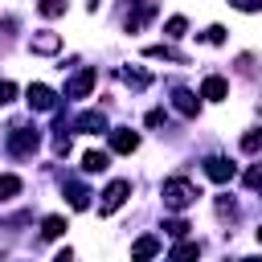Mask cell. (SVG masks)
I'll return each instance as SVG.
<instances>
[{
    "label": "cell",
    "mask_w": 262,
    "mask_h": 262,
    "mask_svg": "<svg viewBox=\"0 0 262 262\" xmlns=\"http://www.w3.org/2000/svg\"><path fill=\"white\" fill-rule=\"evenodd\" d=\"M233 8H242V12H258L262 8V0H229Z\"/></svg>",
    "instance_id": "83f0119b"
},
{
    "label": "cell",
    "mask_w": 262,
    "mask_h": 262,
    "mask_svg": "<svg viewBox=\"0 0 262 262\" xmlns=\"http://www.w3.org/2000/svg\"><path fill=\"white\" fill-rule=\"evenodd\" d=\"M127 192H131V184H127V180H111V184L102 188V201H98V213H102V217H111V213H115V209H119V205L127 201Z\"/></svg>",
    "instance_id": "3957f363"
},
{
    "label": "cell",
    "mask_w": 262,
    "mask_h": 262,
    "mask_svg": "<svg viewBox=\"0 0 262 262\" xmlns=\"http://www.w3.org/2000/svg\"><path fill=\"white\" fill-rule=\"evenodd\" d=\"M139 147V135L131 131V127H115L111 131V151H119V156H131Z\"/></svg>",
    "instance_id": "8992f818"
},
{
    "label": "cell",
    "mask_w": 262,
    "mask_h": 262,
    "mask_svg": "<svg viewBox=\"0 0 262 262\" xmlns=\"http://www.w3.org/2000/svg\"><path fill=\"white\" fill-rule=\"evenodd\" d=\"M217 213H221V217H233L237 209H233V201H225V196H221V201H217Z\"/></svg>",
    "instance_id": "f1b7e54d"
},
{
    "label": "cell",
    "mask_w": 262,
    "mask_h": 262,
    "mask_svg": "<svg viewBox=\"0 0 262 262\" xmlns=\"http://www.w3.org/2000/svg\"><path fill=\"white\" fill-rule=\"evenodd\" d=\"M12 29H16V20H12V16H0V37H8Z\"/></svg>",
    "instance_id": "f546056e"
},
{
    "label": "cell",
    "mask_w": 262,
    "mask_h": 262,
    "mask_svg": "<svg viewBox=\"0 0 262 262\" xmlns=\"http://www.w3.org/2000/svg\"><path fill=\"white\" fill-rule=\"evenodd\" d=\"M205 41L221 45V41H225V29H221V25H209V29H205Z\"/></svg>",
    "instance_id": "4316f807"
},
{
    "label": "cell",
    "mask_w": 262,
    "mask_h": 262,
    "mask_svg": "<svg viewBox=\"0 0 262 262\" xmlns=\"http://www.w3.org/2000/svg\"><path fill=\"white\" fill-rule=\"evenodd\" d=\"M151 16H156V0H135V12L127 16V33H139Z\"/></svg>",
    "instance_id": "ba28073f"
},
{
    "label": "cell",
    "mask_w": 262,
    "mask_h": 262,
    "mask_svg": "<svg viewBox=\"0 0 262 262\" xmlns=\"http://www.w3.org/2000/svg\"><path fill=\"white\" fill-rule=\"evenodd\" d=\"M246 188H262V164H254V168L246 172Z\"/></svg>",
    "instance_id": "d4e9b609"
},
{
    "label": "cell",
    "mask_w": 262,
    "mask_h": 262,
    "mask_svg": "<svg viewBox=\"0 0 262 262\" xmlns=\"http://www.w3.org/2000/svg\"><path fill=\"white\" fill-rule=\"evenodd\" d=\"M29 49H33V53H57V49H61V37H57L53 29H41V33H33Z\"/></svg>",
    "instance_id": "9c48e42d"
},
{
    "label": "cell",
    "mask_w": 262,
    "mask_h": 262,
    "mask_svg": "<svg viewBox=\"0 0 262 262\" xmlns=\"http://www.w3.org/2000/svg\"><path fill=\"white\" fill-rule=\"evenodd\" d=\"M143 53H147V57H164V61H180V66L188 61V57H184L180 49H172V45H147Z\"/></svg>",
    "instance_id": "9a60e30c"
},
{
    "label": "cell",
    "mask_w": 262,
    "mask_h": 262,
    "mask_svg": "<svg viewBox=\"0 0 262 262\" xmlns=\"http://www.w3.org/2000/svg\"><path fill=\"white\" fill-rule=\"evenodd\" d=\"M53 262H74V254H70V250H61V254H57Z\"/></svg>",
    "instance_id": "1f68e13d"
},
{
    "label": "cell",
    "mask_w": 262,
    "mask_h": 262,
    "mask_svg": "<svg viewBox=\"0 0 262 262\" xmlns=\"http://www.w3.org/2000/svg\"><path fill=\"white\" fill-rule=\"evenodd\" d=\"M164 123V111H147V127H160Z\"/></svg>",
    "instance_id": "4dcf8cb0"
},
{
    "label": "cell",
    "mask_w": 262,
    "mask_h": 262,
    "mask_svg": "<svg viewBox=\"0 0 262 262\" xmlns=\"http://www.w3.org/2000/svg\"><path fill=\"white\" fill-rule=\"evenodd\" d=\"M242 151H262V131H246L242 135Z\"/></svg>",
    "instance_id": "603a6c76"
},
{
    "label": "cell",
    "mask_w": 262,
    "mask_h": 262,
    "mask_svg": "<svg viewBox=\"0 0 262 262\" xmlns=\"http://www.w3.org/2000/svg\"><path fill=\"white\" fill-rule=\"evenodd\" d=\"M156 254H160V237H151V233H143V237L131 246V258H135V262H151Z\"/></svg>",
    "instance_id": "8fae6325"
},
{
    "label": "cell",
    "mask_w": 262,
    "mask_h": 262,
    "mask_svg": "<svg viewBox=\"0 0 262 262\" xmlns=\"http://www.w3.org/2000/svg\"><path fill=\"white\" fill-rule=\"evenodd\" d=\"M25 98H29L33 111H53V106H57V94H53L45 82H33V86L25 90Z\"/></svg>",
    "instance_id": "277c9868"
},
{
    "label": "cell",
    "mask_w": 262,
    "mask_h": 262,
    "mask_svg": "<svg viewBox=\"0 0 262 262\" xmlns=\"http://www.w3.org/2000/svg\"><path fill=\"white\" fill-rule=\"evenodd\" d=\"M119 74H123V82H127V86H135V90L151 86V74H143V70H131V66H123Z\"/></svg>",
    "instance_id": "2e32d148"
},
{
    "label": "cell",
    "mask_w": 262,
    "mask_h": 262,
    "mask_svg": "<svg viewBox=\"0 0 262 262\" xmlns=\"http://www.w3.org/2000/svg\"><path fill=\"white\" fill-rule=\"evenodd\" d=\"M37 147H41V131L37 127H25V123H12L8 127V151L16 160H29Z\"/></svg>",
    "instance_id": "7a4b0ae2"
},
{
    "label": "cell",
    "mask_w": 262,
    "mask_h": 262,
    "mask_svg": "<svg viewBox=\"0 0 262 262\" xmlns=\"http://www.w3.org/2000/svg\"><path fill=\"white\" fill-rule=\"evenodd\" d=\"M66 196H70L74 209H86V205H90V188H86L82 180H74V176H66Z\"/></svg>",
    "instance_id": "4fadbf2b"
},
{
    "label": "cell",
    "mask_w": 262,
    "mask_h": 262,
    "mask_svg": "<svg viewBox=\"0 0 262 262\" xmlns=\"http://www.w3.org/2000/svg\"><path fill=\"white\" fill-rule=\"evenodd\" d=\"M16 192H20V176H0V205L12 201Z\"/></svg>",
    "instance_id": "ffe728a7"
},
{
    "label": "cell",
    "mask_w": 262,
    "mask_h": 262,
    "mask_svg": "<svg viewBox=\"0 0 262 262\" xmlns=\"http://www.w3.org/2000/svg\"><path fill=\"white\" fill-rule=\"evenodd\" d=\"M196 254H201V246H196V242H180V246L172 250V258H168V262H196Z\"/></svg>",
    "instance_id": "ac0fdd59"
},
{
    "label": "cell",
    "mask_w": 262,
    "mask_h": 262,
    "mask_svg": "<svg viewBox=\"0 0 262 262\" xmlns=\"http://www.w3.org/2000/svg\"><path fill=\"white\" fill-rule=\"evenodd\" d=\"M74 127H78V131H90V135H98V131H106V115H102V111H82Z\"/></svg>",
    "instance_id": "7c38bea8"
},
{
    "label": "cell",
    "mask_w": 262,
    "mask_h": 262,
    "mask_svg": "<svg viewBox=\"0 0 262 262\" xmlns=\"http://www.w3.org/2000/svg\"><path fill=\"white\" fill-rule=\"evenodd\" d=\"M94 78H98V74H94L90 66H86V70H78V74L70 78V86H66V98H86V94H90V86H94Z\"/></svg>",
    "instance_id": "5b68a950"
},
{
    "label": "cell",
    "mask_w": 262,
    "mask_h": 262,
    "mask_svg": "<svg viewBox=\"0 0 262 262\" xmlns=\"http://www.w3.org/2000/svg\"><path fill=\"white\" fill-rule=\"evenodd\" d=\"M82 172H90V176L94 172H106V151H86L82 156Z\"/></svg>",
    "instance_id": "e0dca14e"
},
{
    "label": "cell",
    "mask_w": 262,
    "mask_h": 262,
    "mask_svg": "<svg viewBox=\"0 0 262 262\" xmlns=\"http://www.w3.org/2000/svg\"><path fill=\"white\" fill-rule=\"evenodd\" d=\"M160 196H164V209H188L201 192H196V184H188L184 176H172V180H164V188H160Z\"/></svg>",
    "instance_id": "6da1fadb"
},
{
    "label": "cell",
    "mask_w": 262,
    "mask_h": 262,
    "mask_svg": "<svg viewBox=\"0 0 262 262\" xmlns=\"http://www.w3.org/2000/svg\"><path fill=\"white\" fill-rule=\"evenodd\" d=\"M172 106H176V111H180L184 119H192V115L201 111V102H196V94H192V90H184V86H176V90H172Z\"/></svg>",
    "instance_id": "30bf717a"
},
{
    "label": "cell",
    "mask_w": 262,
    "mask_h": 262,
    "mask_svg": "<svg viewBox=\"0 0 262 262\" xmlns=\"http://www.w3.org/2000/svg\"><path fill=\"white\" fill-rule=\"evenodd\" d=\"M37 12H41V16H61V12H66V0H41Z\"/></svg>",
    "instance_id": "44dd1931"
},
{
    "label": "cell",
    "mask_w": 262,
    "mask_h": 262,
    "mask_svg": "<svg viewBox=\"0 0 262 262\" xmlns=\"http://www.w3.org/2000/svg\"><path fill=\"white\" fill-rule=\"evenodd\" d=\"M205 176L217 180V184H225V180H233V164H229L225 156H209V160H205Z\"/></svg>",
    "instance_id": "52a82bcc"
},
{
    "label": "cell",
    "mask_w": 262,
    "mask_h": 262,
    "mask_svg": "<svg viewBox=\"0 0 262 262\" xmlns=\"http://www.w3.org/2000/svg\"><path fill=\"white\" fill-rule=\"evenodd\" d=\"M258 246H262V229H258Z\"/></svg>",
    "instance_id": "836d02e7"
},
{
    "label": "cell",
    "mask_w": 262,
    "mask_h": 262,
    "mask_svg": "<svg viewBox=\"0 0 262 262\" xmlns=\"http://www.w3.org/2000/svg\"><path fill=\"white\" fill-rule=\"evenodd\" d=\"M61 233H66V217H57V213H53V217H45V221H41V237H61Z\"/></svg>",
    "instance_id": "d6986e66"
},
{
    "label": "cell",
    "mask_w": 262,
    "mask_h": 262,
    "mask_svg": "<svg viewBox=\"0 0 262 262\" xmlns=\"http://www.w3.org/2000/svg\"><path fill=\"white\" fill-rule=\"evenodd\" d=\"M225 94H229L225 78H217V74H213V78H205V86H201V98H209V102H221Z\"/></svg>",
    "instance_id": "5bb4252c"
},
{
    "label": "cell",
    "mask_w": 262,
    "mask_h": 262,
    "mask_svg": "<svg viewBox=\"0 0 262 262\" xmlns=\"http://www.w3.org/2000/svg\"><path fill=\"white\" fill-rule=\"evenodd\" d=\"M242 262H262V258H242Z\"/></svg>",
    "instance_id": "d6a6232c"
},
{
    "label": "cell",
    "mask_w": 262,
    "mask_h": 262,
    "mask_svg": "<svg viewBox=\"0 0 262 262\" xmlns=\"http://www.w3.org/2000/svg\"><path fill=\"white\" fill-rule=\"evenodd\" d=\"M164 229H168V237H184V233H188V221L172 217V221H164Z\"/></svg>",
    "instance_id": "cb8c5ba5"
},
{
    "label": "cell",
    "mask_w": 262,
    "mask_h": 262,
    "mask_svg": "<svg viewBox=\"0 0 262 262\" xmlns=\"http://www.w3.org/2000/svg\"><path fill=\"white\" fill-rule=\"evenodd\" d=\"M12 98H16V86H12V82H4V78H0V106H8V102H12Z\"/></svg>",
    "instance_id": "484cf974"
},
{
    "label": "cell",
    "mask_w": 262,
    "mask_h": 262,
    "mask_svg": "<svg viewBox=\"0 0 262 262\" xmlns=\"http://www.w3.org/2000/svg\"><path fill=\"white\" fill-rule=\"evenodd\" d=\"M184 29H188V20H184V16H172V20L164 25V37H184Z\"/></svg>",
    "instance_id": "7402d4cb"
}]
</instances>
